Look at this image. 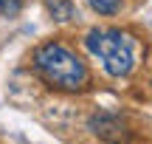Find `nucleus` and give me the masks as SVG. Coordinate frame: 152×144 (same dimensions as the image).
Listing matches in <instances>:
<instances>
[{
  "label": "nucleus",
  "mask_w": 152,
  "mask_h": 144,
  "mask_svg": "<svg viewBox=\"0 0 152 144\" xmlns=\"http://www.w3.org/2000/svg\"><path fill=\"white\" fill-rule=\"evenodd\" d=\"M31 65L45 85L56 90H68V93H79L90 85V68L71 45L59 43V40H48L42 43L31 57Z\"/></svg>",
  "instance_id": "nucleus-1"
},
{
  "label": "nucleus",
  "mask_w": 152,
  "mask_h": 144,
  "mask_svg": "<svg viewBox=\"0 0 152 144\" xmlns=\"http://www.w3.org/2000/svg\"><path fill=\"white\" fill-rule=\"evenodd\" d=\"M82 43H85L87 54L102 62L104 73H110L115 79L130 76L138 65V51H141L138 40L130 31H124V28H115V26L90 28Z\"/></svg>",
  "instance_id": "nucleus-2"
},
{
  "label": "nucleus",
  "mask_w": 152,
  "mask_h": 144,
  "mask_svg": "<svg viewBox=\"0 0 152 144\" xmlns=\"http://www.w3.org/2000/svg\"><path fill=\"white\" fill-rule=\"evenodd\" d=\"M87 127H90L104 144H130V139H132L130 127L121 122V116L107 113V110H102V113H96V116H90Z\"/></svg>",
  "instance_id": "nucleus-3"
},
{
  "label": "nucleus",
  "mask_w": 152,
  "mask_h": 144,
  "mask_svg": "<svg viewBox=\"0 0 152 144\" xmlns=\"http://www.w3.org/2000/svg\"><path fill=\"white\" fill-rule=\"evenodd\" d=\"M48 11L54 14V20H71L73 17V3L71 0H45Z\"/></svg>",
  "instance_id": "nucleus-4"
},
{
  "label": "nucleus",
  "mask_w": 152,
  "mask_h": 144,
  "mask_svg": "<svg viewBox=\"0 0 152 144\" xmlns=\"http://www.w3.org/2000/svg\"><path fill=\"white\" fill-rule=\"evenodd\" d=\"M87 3H90V9L96 11V14H102V17H113V14L121 11V0H87Z\"/></svg>",
  "instance_id": "nucleus-5"
},
{
  "label": "nucleus",
  "mask_w": 152,
  "mask_h": 144,
  "mask_svg": "<svg viewBox=\"0 0 152 144\" xmlns=\"http://www.w3.org/2000/svg\"><path fill=\"white\" fill-rule=\"evenodd\" d=\"M20 9H23V0H0V14L3 17L20 14Z\"/></svg>",
  "instance_id": "nucleus-6"
}]
</instances>
